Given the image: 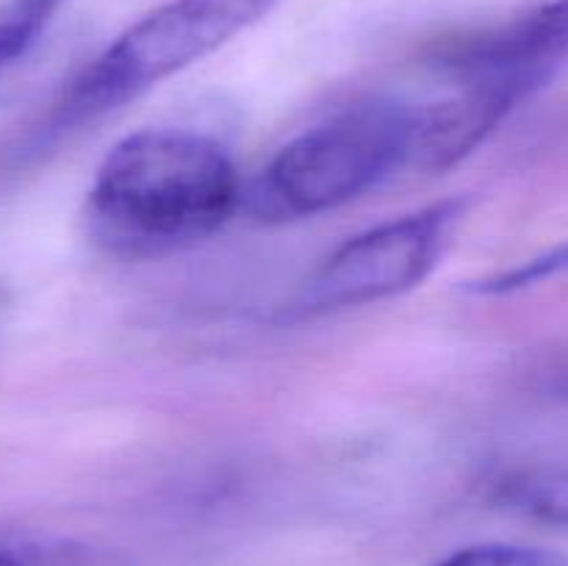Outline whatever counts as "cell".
Segmentation results:
<instances>
[{
	"label": "cell",
	"instance_id": "cell-1",
	"mask_svg": "<svg viewBox=\"0 0 568 566\" xmlns=\"http://www.w3.org/2000/svg\"><path fill=\"white\" fill-rule=\"evenodd\" d=\"M242 200L236 164L216 139L144 128L109 150L87 198L94 239L125 259H155L214 236Z\"/></svg>",
	"mask_w": 568,
	"mask_h": 566
},
{
	"label": "cell",
	"instance_id": "cell-2",
	"mask_svg": "<svg viewBox=\"0 0 568 566\" xmlns=\"http://www.w3.org/2000/svg\"><path fill=\"white\" fill-rule=\"evenodd\" d=\"M275 3L277 0H170L159 6L67 83L14 153L20 159L44 153L67 133L197 64L270 14Z\"/></svg>",
	"mask_w": 568,
	"mask_h": 566
},
{
	"label": "cell",
	"instance_id": "cell-3",
	"mask_svg": "<svg viewBox=\"0 0 568 566\" xmlns=\"http://www.w3.org/2000/svg\"><path fill=\"white\" fill-rule=\"evenodd\" d=\"M416 139L419 103L375 98L347 105L277 150L255 189V211L300 220L338 209L410 164Z\"/></svg>",
	"mask_w": 568,
	"mask_h": 566
},
{
	"label": "cell",
	"instance_id": "cell-4",
	"mask_svg": "<svg viewBox=\"0 0 568 566\" xmlns=\"http://www.w3.org/2000/svg\"><path fill=\"white\" fill-rule=\"evenodd\" d=\"M458 216L460 203L444 200L347 239L300 283L292 311L303 316L333 314L419 286L442 261Z\"/></svg>",
	"mask_w": 568,
	"mask_h": 566
},
{
	"label": "cell",
	"instance_id": "cell-5",
	"mask_svg": "<svg viewBox=\"0 0 568 566\" xmlns=\"http://www.w3.org/2000/svg\"><path fill=\"white\" fill-rule=\"evenodd\" d=\"M494 497L516 514L568 530V455L525 461L499 472Z\"/></svg>",
	"mask_w": 568,
	"mask_h": 566
},
{
	"label": "cell",
	"instance_id": "cell-6",
	"mask_svg": "<svg viewBox=\"0 0 568 566\" xmlns=\"http://www.w3.org/2000/svg\"><path fill=\"white\" fill-rule=\"evenodd\" d=\"M0 566H120V560L78 538L0 530Z\"/></svg>",
	"mask_w": 568,
	"mask_h": 566
},
{
	"label": "cell",
	"instance_id": "cell-7",
	"mask_svg": "<svg viewBox=\"0 0 568 566\" xmlns=\"http://www.w3.org/2000/svg\"><path fill=\"white\" fill-rule=\"evenodd\" d=\"M48 22V17L33 11L22 0H3L0 3V70L14 64L31 50Z\"/></svg>",
	"mask_w": 568,
	"mask_h": 566
},
{
	"label": "cell",
	"instance_id": "cell-8",
	"mask_svg": "<svg viewBox=\"0 0 568 566\" xmlns=\"http://www.w3.org/2000/svg\"><path fill=\"white\" fill-rule=\"evenodd\" d=\"M438 566H568V558L552 549L521 544H477L449 555Z\"/></svg>",
	"mask_w": 568,
	"mask_h": 566
},
{
	"label": "cell",
	"instance_id": "cell-9",
	"mask_svg": "<svg viewBox=\"0 0 568 566\" xmlns=\"http://www.w3.org/2000/svg\"><path fill=\"white\" fill-rule=\"evenodd\" d=\"M566 266H568V244L566 247H558L555 253L530 261V264L516 266L514 272H505L503 277H494V281H488L483 289H486V292H508V289L527 286V283L538 281V277H547L552 275V272L566 270Z\"/></svg>",
	"mask_w": 568,
	"mask_h": 566
},
{
	"label": "cell",
	"instance_id": "cell-10",
	"mask_svg": "<svg viewBox=\"0 0 568 566\" xmlns=\"http://www.w3.org/2000/svg\"><path fill=\"white\" fill-rule=\"evenodd\" d=\"M22 3H28V6H31V9H37L39 14L48 17V20H50V17L55 14V9H59V6L64 3V0H22Z\"/></svg>",
	"mask_w": 568,
	"mask_h": 566
}]
</instances>
